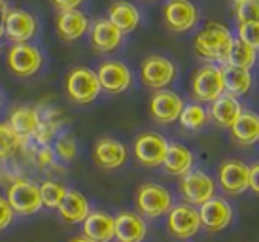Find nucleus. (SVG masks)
<instances>
[{"instance_id":"obj_16","label":"nucleus","mask_w":259,"mask_h":242,"mask_svg":"<svg viewBox=\"0 0 259 242\" xmlns=\"http://www.w3.org/2000/svg\"><path fill=\"white\" fill-rule=\"evenodd\" d=\"M197 8L189 0H170L165 6V23L172 32H187L197 23Z\"/></svg>"},{"instance_id":"obj_31","label":"nucleus","mask_w":259,"mask_h":242,"mask_svg":"<svg viewBox=\"0 0 259 242\" xmlns=\"http://www.w3.org/2000/svg\"><path fill=\"white\" fill-rule=\"evenodd\" d=\"M206 121H208L206 110H204L201 104H197V102H191V104L184 106V110H182V114H180L182 127L189 129V131H197V129L204 127Z\"/></svg>"},{"instance_id":"obj_5","label":"nucleus","mask_w":259,"mask_h":242,"mask_svg":"<svg viewBox=\"0 0 259 242\" xmlns=\"http://www.w3.org/2000/svg\"><path fill=\"white\" fill-rule=\"evenodd\" d=\"M6 63H8V68L12 70V74L19 76V78H30V76H34L40 70L44 59L36 46L25 42V44H14L8 50Z\"/></svg>"},{"instance_id":"obj_8","label":"nucleus","mask_w":259,"mask_h":242,"mask_svg":"<svg viewBox=\"0 0 259 242\" xmlns=\"http://www.w3.org/2000/svg\"><path fill=\"white\" fill-rule=\"evenodd\" d=\"M193 97L199 102H214L216 99H220L225 87H223V74L222 68L218 66H202L201 70H197V74L193 76Z\"/></svg>"},{"instance_id":"obj_39","label":"nucleus","mask_w":259,"mask_h":242,"mask_svg":"<svg viewBox=\"0 0 259 242\" xmlns=\"http://www.w3.org/2000/svg\"><path fill=\"white\" fill-rule=\"evenodd\" d=\"M250 189L259 195V163L250 167Z\"/></svg>"},{"instance_id":"obj_1","label":"nucleus","mask_w":259,"mask_h":242,"mask_svg":"<svg viewBox=\"0 0 259 242\" xmlns=\"http://www.w3.org/2000/svg\"><path fill=\"white\" fill-rule=\"evenodd\" d=\"M231 44H233V36L229 30L220 23H208L195 38V51L202 59L225 63Z\"/></svg>"},{"instance_id":"obj_21","label":"nucleus","mask_w":259,"mask_h":242,"mask_svg":"<svg viewBox=\"0 0 259 242\" xmlns=\"http://www.w3.org/2000/svg\"><path fill=\"white\" fill-rule=\"evenodd\" d=\"M59 216L66 221V223H83L85 218L89 216L91 208H89V200L85 199V195H81L79 191L68 189L65 195V199L59 205Z\"/></svg>"},{"instance_id":"obj_30","label":"nucleus","mask_w":259,"mask_h":242,"mask_svg":"<svg viewBox=\"0 0 259 242\" xmlns=\"http://www.w3.org/2000/svg\"><path fill=\"white\" fill-rule=\"evenodd\" d=\"M66 189L63 184H59L55 180H46L40 184V197H42V207L46 208H59L61 200L65 199Z\"/></svg>"},{"instance_id":"obj_15","label":"nucleus","mask_w":259,"mask_h":242,"mask_svg":"<svg viewBox=\"0 0 259 242\" xmlns=\"http://www.w3.org/2000/svg\"><path fill=\"white\" fill-rule=\"evenodd\" d=\"M182 110H184V100L176 93L161 89L151 97L150 114L157 123H172L180 119Z\"/></svg>"},{"instance_id":"obj_29","label":"nucleus","mask_w":259,"mask_h":242,"mask_svg":"<svg viewBox=\"0 0 259 242\" xmlns=\"http://www.w3.org/2000/svg\"><path fill=\"white\" fill-rule=\"evenodd\" d=\"M255 59H257V51L252 50L250 46H246L242 40L237 38V40H233V44H231V50L227 53L225 63H227V66L250 70L253 64H255Z\"/></svg>"},{"instance_id":"obj_27","label":"nucleus","mask_w":259,"mask_h":242,"mask_svg":"<svg viewBox=\"0 0 259 242\" xmlns=\"http://www.w3.org/2000/svg\"><path fill=\"white\" fill-rule=\"evenodd\" d=\"M231 135L242 146H250L259 140V115L252 112H242L231 127Z\"/></svg>"},{"instance_id":"obj_43","label":"nucleus","mask_w":259,"mask_h":242,"mask_svg":"<svg viewBox=\"0 0 259 242\" xmlns=\"http://www.w3.org/2000/svg\"><path fill=\"white\" fill-rule=\"evenodd\" d=\"M0 106H2V97H0Z\"/></svg>"},{"instance_id":"obj_36","label":"nucleus","mask_w":259,"mask_h":242,"mask_svg":"<svg viewBox=\"0 0 259 242\" xmlns=\"http://www.w3.org/2000/svg\"><path fill=\"white\" fill-rule=\"evenodd\" d=\"M15 220V212L12 210L6 197L0 195V231H6Z\"/></svg>"},{"instance_id":"obj_18","label":"nucleus","mask_w":259,"mask_h":242,"mask_svg":"<svg viewBox=\"0 0 259 242\" xmlns=\"http://www.w3.org/2000/svg\"><path fill=\"white\" fill-rule=\"evenodd\" d=\"M83 236L93 242H112L115 238V220L102 210L89 212L83 221Z\"/></svg>"},{"instance_id":"obj_26","label":"nucleus","mask_w":259,"mask_h":242,"mask_svg":"<svg viewBox=\"0 0 259 242\" xmlns=\"http://www.w3.org/2000/svg\"><path fill=\"white\" fill-rule=\"evenodd\" d=\"M163 167L172 176H184L193 169V153L182 144H168Z\"/></svg>"},{"instance_id":"obj_19","label":"nucleus","mask_w":259,"mask_h":242,"mask_svg":"<svg viewBox=\"0 0 259 242\" xmlns=\"http://www.w3.org/2000/svg\"><path fill=\"white\" fill-rule=\"evenodd\" d=\"M115 220V238L119 242H142L148 225L144 218L137 212H121L114 218Z\"/></svg>"},{"instance_id":"obj_34","label":"nucleus","mask_w":259,"mask_h":242,"mask_svg":"<svg viewBox=\"0 0 259 242\" xmlns=\"http://www.w3.org/2000/svg\"><path fill=\"white\" fill-rule=\"evenodd\" d=\"M238 40H242L252 50H259V23H242L238 27Z\"/></svg>"},{"instance_id":"obj_10","label":"nucleus","mask_w":259,"mask_h":242,"mask_svg":"<svg viewBox=\"0 0 259 242\" xmlns=\"http://www.w3.org/2000/svg\"><path fill=\"white\" fill-rule=\"evenodd\" d=\"M168 150V142L159 133H142L135 142V157L144 167H159L163 165Z\"/></svg>"},{"instance_id":"obj_25","label":"nucleus","mask_w":259,"mask_h":242,"mask_svg":"<svg viewBox=\"0 0 259 242\" xmlns=\"http://www.w3.org/2000/svg\"><path fill=\"white\" fill-rule=\"evenodd\" d=\"M123 34L115 29L114 25L108 21V19H99L95 21L93 29H91V44L97 51H102V53H108V51H114L119 44H121Z\"/></svg>"},{"instance_id":"obj_3","label":"nucleus","mask_w":259,"mask_h":242,"mask_svg":"<svg viewBox=\"0 0 259 242\" xmlns=\"http://www.w3.org/2000/svg\"><path fill=\"white\" fill-rule=\"evenodd\" d=\"M65 89L68 99L76 104H89L102 91L99 78H97V72H93L91 68H85V66H78V68L68 72Z\"/></svg>"},{"instance_id":"obj_17","label":"nucleus","mask_w":259,"mask_h":242,"mask_svg":"<svg viewBox=\"0 0 259 242\" xmlns=\"http://www.w3.org/2000/svg\"><path fill=\"white\" fill-rule=\"evenodd\" d=\"M93 159L101 169L114 171V169H119L127 161V148L119 140L101 138L93 148Z\"/></svg>"},{"instance_id":"obj_13","label":"nucleus","mask_w":259,"mask_h":242,"mask_svg":"<svg viewBox=\"0 0 259 242\" xmlns=\"http://www.w3.org/2000/svg\"><path fill=\"white\" fill-rule=\"evenodd\" d=\"M99 84L106 93L117 95V93L127 91L133 82V74H131L129 66L121 61H106L101 64V68L97 72Z\"/></svg>"},{"instance_id":"obj_33","label":"nucleus","mask_w":259,"mask_h":242,"mask_svg":"<svg viewBox=\"0 0 259 242\" xmlns=\"http://www.w3.org/2000/svg\"><path fill=\"white\" fill-rule=\"evenodd\" d=\"M53 151H55V157H59L65 163L74 161V157H76V140H74V136L70 133L57 136Z\"/></svg>"},{"instance_id":"obj_12","label":"nucleus","mask_w":259,"mask_h":242,"mask_svg":"<svg viewBox=\"0 0 259 242\" xmlns=\"http://www.w3.org/2000/svg\"><path fill=\"white\" fill-rule=\"evenodd\" d=\"M38 23L34 15L27 10H8L4 17V36H8L14 44L29 42L36 34Z\"/></svg>"},{"instance_id":"obj_22","label":"nucleus","mask_w":259,"mask_h":242,"mask_svg":"<svg viewBox=\"0 0 259 242\" xmlns=\"http://www.w3.org/2000/svg\"><path fill=\"white\" fill-rule=\"evenodd\" d=\"M89 29V19L83 12L79 10H68V12H61L57 17V32L63 40H78L85 34Z\"/></svg>"},{"instance_id":"obj_9","label":"nucleus","mask_w":259,"mask_h":242,"mask_svg":"<svg viewBox=\"0 0 259 242\" xmlns=\"http://www.w3.org/2000/svg\"><path fill=\"white\" fill-rule=\"evenodd\" d=\"M180 193L189 205H199L206 203L214 197L216 184L208 174L201 171H189L180 180Z\"/></svg>"},{"instance_id":"obj_44","label":"nucleus","mask_w":259,"mask_h":242,"mask_svg":"<svg viewBox=\"0 0 259 242\" xmlns=\"http://www.w3.org/2000/svg\"><path fill=\"white\" fill-rule=\"evenodd\" d=\"M0 176H2V169H0Z\"/></svg>"},{"instance_id":"obj_2","label":"nucleus","mask_w":259,"mask_h":242,"mask_svg":"<svg viewBox=\"0 0 259 242\" xmlns=\"http://www.w3.org/2000/svg\"><path fill=\"white\" fill-rule=\"evenodd\" d=\"M6 199L15 216H32L42 208L40 185L25 178H17L8 185Z\"/></svg>"},{"instance_id":"obj_32","label":"nucleus","mask_w":259,"mask_h":242,"mask_svg":"<svg viewBox=\"0 0 259 242\" xmlns=\"http://www.w3.org/2000/svg\"><path fill=\"white\" fill-rule=\"evenodd\" d=\"M23 146V140L8 123H0V161H6Z\"/></svg>"},{"instance_id":"obj_20","label":"nucleus","mask_w":259,"mask_h":242,"mask_svg":"<svg viewBox=\"0 0 259 242\" xmlns=\"http://www.w3.org/2000/svg\"><path fill=\"white\" fill-rule=\"evenodd\" d=\"M8 125L14 129L15 135L21 138L23 142L34 136L38 125H40V110L32 106H17L10 114Z\"/></svg>"},{"instance_id":"obj_40","label":"nucleus","mask_w":259,"mask_h":242,"mask_svg":"<svg viewBox=\"0 0 259 242\" xmlns=\"http://www.w3.org/2000/svg\"><path fill=\"white\" fill-rule=\"evenodd\" d=\"M8 14V2L6 0H0V38L4 36V17Z\"/></svg>"},{"instance_id":"obj_42","label":"nucleus","mask_w":259,"mask_h":242,"mask_svg":"<svg viewBox=\"0 0 259 242\" xmlns=\"http://www.w3.org/2000/svg\"><path fill=\"white\" fill-rule=\"evenodd\" d=\"M231 2H235L237 6H240V4H244V2H248V0H231Z\"/></svg>"},{"instance_id":"obj_7","label":"nucleus","mask_w":259,"mask_h":242,"mask_svg":"<svg viewBox=\"0 0 259 242\" xmlns=\"http://www.w3.org/2000/svg\"><path fill=\"white\" fill-rule=\"evenodd\" d=\"M140 78L146 87L161 91L174 82L176 66L170 59L161 57V55H150L144 59V63L140 66Z\"/></svg>"},{"instance_id":"obj_28","label":"nucleus","mask_w":259,"mask_h":242,"mask_svg":"<svg viewBox=\"0 0 259 242\" xmlns=\"http://www.w3.org/2000/svg\"><path fill=\"white\" fill-rule=\"evenodd\" d=\"M223 87L225 91L233 97H242L252 89V74L244 68H235V66H223Z\"/></svg>"},{"instance_id":"obj_14","label":"nucleus","mask_w":259,"mask_h":242,"mask_svg":"<svg viewBox=\"0 0 259 242\" xmlns=\"http://www.w3.org/2000/svg\"><path fill=\"white\" fill-rule=\"evenodd\" d=\"M199 218H201L202 227H206L212 233H220L233 220V208H231V205L225 199L212 197L210 200L201 205V208H199Z\"/></svg>"},{"instance_id":"obj_4","label":"nucleus","mask_w":259,"mask_h":242,"mask_svg":"<svg viewBox=\"0 0 259 242\" xmlns=\"http://www.w3.org/2000/svg\"><path fill=\"white\" fill-rule=\"evenodd\" d=\"M137 207L140 216L144 218H163L172 208V195L163 185L144 184L137 191Z\"/></svg>"},{"instance_id":"obj_35","label":"nucleus","mask_w":259,"mask_h":242,"mask_svg":"<svg viewBox=\"0 0 259 242\" xmlns=\"http://www.w3.org/2000/svg\"><path fill=\"white\" fill-rule=\"evenodd\" d=\"M238 23H259V0H248L237 6Z\"/></svg>"},{"instance_id":"obj_11","label":"nucleus","mask_w":259,"mask_h":242,"mask_svg":"<svg viewBox=\"0 0 259 242\" xmlns=\"http://www.w3.org/2000/svg\"><path fill=\"white\" fill-rule=\"evenodd\" d=\"M218 182L227 195H240L250 189V167L242 161H225L218 171Z\"/></svg>"},{"instance_id":"obj_6","label":"nucleus","mask_w":259,"mask_h":242,"mask_svg":"<svg viewBox=\"0 0 259 242\" xmlns=\"http://www.w3.org/2000/svg\"><path fill=\"white\" fill-rule=\"evenodd\" d=\"M166 227H168V233L178 240L193 238L202 227L199 210L191 205H176L166 214Z\"/></svg>"},{"instance_id":"obj_23","label":"nucleus","mask_w":259,"mask_h":242,"mask_svg":"<svg viewBox=\"0 0 259 242\" xmlns=\"http://www.w3.org/2000/svg\"><path fill=\"white\" fill-rule=\"evenodd\" d=\"M240 114H242L240 102L237 100V97H233L229 93H223L220 99L212 102V108H210V117L216 121L220 127L225 129L233 127V123L238 119Z\"/></svg>"},{"instance_id":"obj_38","label":"nucleus","mask_w":259,"mask_h":242,"mask_svg":"<svg viewBox=\"0 0 259 242\" xmlns=\"http://www.w3.org/2000/svg\"><path fill=\"white\" fill-rule=\"evenodd\" d=\"M83 0H51V4L57 8L59 12H68V10H78V6Z\"/></svg>"},{"instance_id":"obj_37","label":"nucleus","mask_w":259,"mask_h":242,"mask_svg":"<svg viewBox=\"0 0 259 242\" xmlns=\"http://www.w3.org/2000/svg\"><path fill=\"white\" fill-rule=\"evenodd\" d=\"M34 161H36L38 167H51L55 163V151L51 150L50 146H40L34 153Z\"/></svg>"},{"instance_id":"obj_41","label":"nucleus","mask_w":259,"mask_h":242,"mask_svg":"<svg viewBox=\"0 0 259 242\" xmlns=\"http://www.w3.org/2000/svg\"><path fill=\"white\" fill-rule=\"evenodd\" d=\"M70 242H93V240H89V238H87V236H76V238H72V240Z\"/></svg>"},{"instance_id":"obj_24","label":"nucleus","mask_w":259,"mask_h":242,"mask_svg":"<svg viewBox=\"0 0 259 242\" xmlns=\"http://www.w3.org/2000/svg\"><path fill=\"white\" fill-rule=\"evenodd\" d=\"M108 21L114 25L121 34L133 32L140 23V14L137 6H133L131 2H114L108 10Z\"/></svg>"}]
</instances>
